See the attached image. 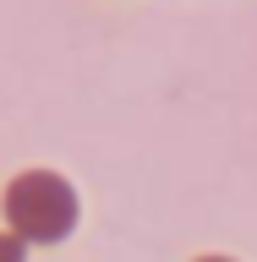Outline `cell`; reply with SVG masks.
I'll use <instances>...</instances> for the list:
<instances>
[{"mask_svg":"<svg viewBox=\"0 0 257 262\" xmlns=\"http://www.w3.org/2000/svg\"><path fill=\"white\" fill-rule=\"evenodd\" d=\"M6 219L16 241H66L77 229V191L55 169H28L6 186Z\"/></svg>","mask_w":257,"mask_h":262,"instance_id":"6da1fadb","label":"cell"},{"mask_svg":"<svg viewBox=\"0 0 257 262\" xmlns=\"http://www.w3.org/2000/svg\"><path fill=\"white\" fill-rule=\"evenodd\" d=\"M0 262H22V241L16 235H0Z\"/></svg>","mask_w":257,"mask_h":262,"instance_id":"7a4b0ae2","label":"cell"},{"mask_svg":"<svg viewBox=\"0 0 257 262\" xmlns=\"http://www.w3.org/2000/svg\"><path fill=\"white\" fill-rule=\"evenodd\" d=\"M197 262H230V257H197Z\"/></svg>","mask_w":257,"mask_h":262,"instance_id":"3957f363","label":"cell"}]
</instances>
